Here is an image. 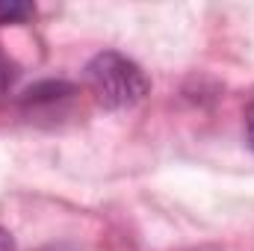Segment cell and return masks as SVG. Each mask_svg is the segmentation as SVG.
Instances as JSON below:
<instances>
[{
  "instance_id": "6da1fadb",
  "label": "cell",
  "mask_w": 254,
  "mask_h": 251,
  "mask_svg": "<svg viewBox=\"0 0 254 251\" xmlns=\"http://www.w3.org/2000/svg\"><path fill=\"white\" fill-rule=\"evenodd\" d=\"M86 83L98 104L107 110L136 107L151 92L145 71L119 51H101L98 57H92V63L86 65Z\"/></svg>"
},
{
  "instance_id": "7a4b0ae2",
  "label": "cell",
  "mask_w": 254,
  "mask_h": 251,
  "mask_svg": "<svg viewBox=\"0 0 254 251\" xmlns=\"http://www.w3.org/2000/svg\"><path fill=\"white\" fill-rule=\"evenodd\" d=\"M77 92V86L74 83H65V80H42V83H36V86H30L27 92H24V104L27 107H39V104H57V101H63L68 95H74Z\"/></svg>"
},
{
  "instance_id": "277c9868",
  "label": "cell",
  "mask_w": 254,
  "mask_h": 251,
  "mask_svg": "<svg viewBox=\"0 0 254 251\" xmlns=\"http://www.w3.org/2000/svg\"><path fill=\"white\" fill-rule=\"evenodd\" d=\"M246 139H249V148L254 151V101L246 107Z\"/></svg>"
},
{
  "instance_id": "52a82bcc",
  "label": "cell",
  "mask_w": 254,
  "mask_h": 251,
  "mask_svg": "<svg viewBox=\"0 0 254 251\" xmlns=\"http://www.w3.org/2000/svg\"><path fill=\"white\" fill-rule=\"evenodd\" d=\"M42 251H74V249H68V246H48V249H42Z\"/></svg>"
},
{
  "instance_id": "8992f818",
  "label": "cell",
  "mask_w": 254,
  "mask_h": 251,
  "mask_svg": "<svg viewBox=\"0 0 254 251\" xmlns=\"http://www.w3.org/2000/svg\"><path fill=\"white\" fill-rule=\"evenodd\" d=\"M9 77H12V71H9V63H6V60L0 57V92H3L6 86H9Z\"/></svg>"
},
{
  "instance_id": "3957f363",
  "label": "cell",
  "mask_w": 254,
  "mask_h": 251,
  "mask_svg": "<svg viewBox=\"0 0 254 251\" xmlns=\"http://www.w3.org/2000/svg\"><path fill=\"white\" fill-rule=\"evenodd\" d=\"M36 15V6L33 3H24V0H0V24H27L30 18Z\"/></svg>"
},
{
  "instance_id": "5b68a950",
  "label": "cell",
  "mask_w": 254,
  "mask_h": 251,
  "mask_svg": "<svg viewBox=\"0 0 254 251\" xmlns=\"http://www.w3.org/2000/svg\"><path fill=\"white\" fill-rule=\"evenodd\" d=\"M0 251H15V240L3 225H0Z\"/></svg>"
}]
</instances>
